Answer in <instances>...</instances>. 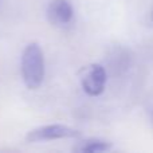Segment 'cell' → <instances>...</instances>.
<instances>
[{"label": "cell", "mask_w": 153, "mask_h": 153, "mask_svg": "<svg viewBox=\"0 0 153 153\" xmlns=\"http://www.w3.org/2000/svg\"><path fill=\"white\" fill-rule=\"evenodd\" d=\"M20 66L24 85L31 90L39 89L45 81L46 65L45 54L38 43H30L24 47Z\"/></svg>", "instance_id": "1"}, {"label": "cell", "mask_w": 153, "mask_h": 153, "mask_svg": "<svg viewBox=\"0 0 153 153\" xmlns=\"http://www.w3.org/2000/svg\"><path fill=\"white\" fill-rule=\"evenodd\" d=\"M81 136L82 134L78 129L62 124H51L30 130L26 136V141L27 143H42V141L61 140V138H78Z\"/></svg>", "instance_id": "2"}, {"label": "cell", "mask_w": 153, "mask_h": 153, "mask_svg": "<svg viewBox=\"0 0 153 153\" xmlns=\"http://www.w3.org/2000/svg\"><path fill=\"white\" fill-rule=\"evenodd\" d=\"M108 82V73L100 63H91L82 70L81 85L83 91L90 97H98L103 93Z\"/></svg>", "instance_id": "3"}, {"label": "cell", "mask_w": 153, "mask_h": 153, "mask_svg": "<svg viewBox=\"0 0 153 153\" xmlns=\"http://www.w3.org/2000/svg\"><path fill=\"white\" fill-rule=\"evenodd\" d=\"M46 15L47 20L53 26L66 27L74 19V7L70 0H51L48 3Z\"/></svg>", "instance_id": "4"}, {"label": "cell", "mask_w": 153, "mask_h": 153, "mask_svg": "<svg viewBox=\"0 0 153 153\" xmlns=\"http://www.w3.org/2000/svg\"><path fill=\"white\" fill-rule=\"evenodd\" d=\"M113 149V144L102 138H86L76 143L73 151L76 153H102Z\"/></svg>", "instance_id": "5"}, {"label": "cell", "mask_w": 153, "mask_h": 153, "mask_svg": "<svg viewBox=\"0 0 153 153\" xmlns=\"http://www.w3.org/2000/svg\"><path fill=\"white\" fill-rule=\"evenodd\" d=\"M152 19H153V12H152Z\"/></svg>", "instance_id": "6"}, {"label": "cell", "mask_w": 153, "mask_h": 153, "mask_svg": "<svg viewBox=\"0 0 153 153\" xmlns=\"http://www.w3.org/2000/svg\"><path fill=\"white\" fill-rule=\"evenodd\" d=\"M0 1H1V0H0Z\"/></svg>", "instance_id": "7"}]
</instances>
